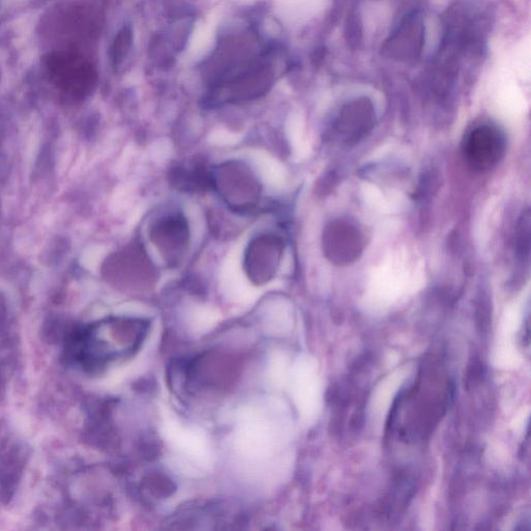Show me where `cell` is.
I'll return each instance as SVG.
<instances>
[{
  "label": "cell",
  "mask_w": 531,
  "mask_h": 531,
  "mask_svg": "<svg viewBox=\"0 0 531 531\" xmlns=\"http://www.w3.org/2000/svg\"><path fill=\"white\" fill-rule=\"evenodd\" d=\"M147 326L144 323H123L120 332L104 334L102 327L80 332L71 337L69 354L78 365L97 370L111 360L134 354L144 343Z\"/></svg>",
  "instance_id": "6da1fadb"
},
{
  "label": "cell",
  "mask_w": 531,
  "mask_h": 531,
  "mask_svg": "<svg viewBox=\"0 0 531 531\" xmlns=\"http://www.w3.org/2000/svg\"><path fill=\"white\" fill-rule=\"evenodd\" d=\"M45 67L55 85L73 94L86 93L97 77L93 64L73 48L50 52L45 59Z\"/></svg>",
  "instance_id": "7a4b0ae2"
},
{
  "label": "cell",
  "mask_w": 531,
  "mask_h": 531,
  "mask_svg": "<svg viewBox=\"0 0 531 531\" xmlns=\"http://www.w3.org/2000/svg\"><path fill=\"white\" fill-rule=\"evenodd\" d=\"M365 247V236L350 220H333L324 231V254L334 265L343 267L355 263Z\"/></svg>",
  "instance_id": "3957f363"
},
{
  "label": "cell",
  "mask_w": 531,
  "mask_h": 531,
  "mask_svg": "<svg viewBox=\"0 0 531 531\" xmlns=\"http://www.w3.org/2000/svg\"><path fill=\"white\" fill-rule=\"evenodd\" d=\"M507 149L506 136L496 126L484 124L472 129L465 137L463 152L475 171H488L495 166Z\"/></svg>",
  "instance_id": "277c9868"
},
{
  "label": "cell",
  "mask_w": 531,
  "mask_h": 531,
  "mask_svg": "<svg viewBox=\"0 0 531 531\" xmlns=\"http://www.w3.org/2000/svg\"><path fill=\"white\" fill-rule=\"evenodd\" d=\"M375 122L372 103L368 99H358L341 109L332 125V136L341 145L353 146L370 134Z\"/></svg>",
  "instance_id": "5b68a950"
},
{
  "label": "cell",
  "mask_w": 531,
  "mask_h": 531,
  "mask_svg": "<svg viewBox=\"0 0 531 531\" xmlns=\"http://www.w3.org/2000/svg\"><path fill=\"white\" fill-rule=\"evenodd\" d=\"M30 454L16 444L0 460V501L8 505L15 496Z\"/></svg>",
  "instance_id": "8992f818"
},
{
  "label": "cell",
  "mask_w": 531,
  "mask_h": 531,
  "mask_svg": "<svg viewBox=\"0 0 531 531\" xmlns=\"http://www.w3.org/2000/svg\"><path fill=\"white\" fill-rule=\"evenodd\" d=\"M530 253V216L524 212L518 222L516 237V254L521 263H528Z\"/></svg>",
  "instance_id": "52a82bcc"
},
{
  "label": "cell",
  "mask_w": 531,
  "mask_h": 531,
  "mask_svg": "<svg viewBox=\"0 0 531 531\" xmlns=\"http://www.w3.org/2000/svg\"><path fill=\"white\" fill-rule=\"evenodd\" d=\"M132 44V32L129 27H124V29L116 37L113 46H111V61L115 65H119L123 62L128 54V51Z\"/></svg>",
  "instance_id": "ba28073f"
}]
</instances>
